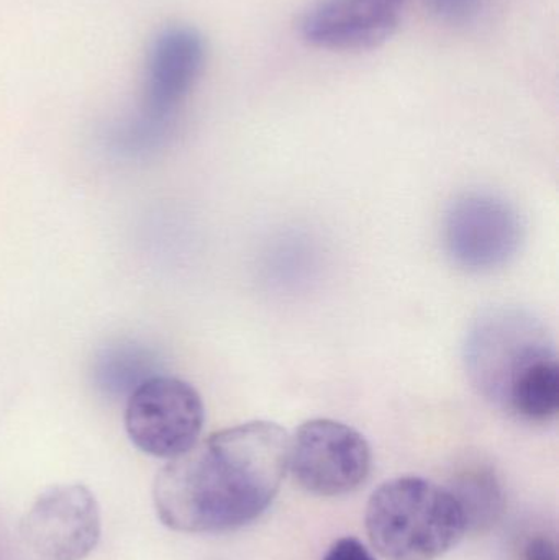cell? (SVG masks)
Wrapping results in <instances>:
<instances>
[{
	"mask_svg": "<svg viewBox=\"0 0 559 560\" xmlns=\"http://www.w3.org/2000/svg\"><path fill=\"white\" fill-rule=\"evenodd\" d=\"M156 374L153 352L135 342H117L102 349L92 372L95 387L112 398L130 397L144 381Z\"/></svg>",
	"mask_w": 559,
	"mask_h": 560,
	"instance_id": "obj_10",
	"label": "cell"
},
{
	"mask_svg": "<svg viewBox=\"0 0 559 560\" xmlns=\"http://www.w3.org/2000/svg\"><path fill=\"white\" fill-rule=\"evenodd\" d=\"M207 55L206 36L187 23H171L151 36L141 65L140 104L128 118L151 144L173 127L180 105L202 78Z\"/></svg>",
	"mask_w": 559,
	"mask_h": 560,
	"instance_id": "obj_4",
	"label": "cell"
},
{
	"mask_svg": "<svg viewBox=\"0 0 559 560\" xmlns=\"http://www.w3.org/2000/svg\"><path fill=\"white\" fill-rule=\"evenodd\" d=\"M203 421L199 392L173 375H153L127 398L125 430L148 456L174 459L186 453L199 443Z\"/></svg>",
	"mask_w": 559,
	"mask_h": 560,
	"instance_id": "obj_6",
	"label": "cell"
},
{
	"mask_svg": "<svg viewBox=\"0 0 559 560\" xmlns=\"http://www.w3.org/2000/svg\"><path fill=\"white\" fill-rule=\"evenodd\" d=\"M288 470L312 495H347L370 476V443L350 424L315 418L289 436Z\"/></svg>",
	"mask_w": 559,
	"mask_h": 560,
	"instance_id": "obj_5",
	"label": "cell"
},
{
	"mask_svg": "<svg viewBox=\"0 0 559 560\" xmlns=\"http://www.w3.org/2000/svg\"><path fill=\"white\" fill-rule=\"evenodd\" d=\"M436 22L452 28L478 25L491 9L492 0H420Z\"/></svg>",
	"mask_w": 559,
	"mask_h": 560,
	"instance_id": "obj_12",
	"label": "cell"
},
{
	"mask_svg": "<svg viewBox=\"0 0 559 560\" xmlns=\"http://www.w3.org/2000/svg\"><path fill=\"white\" fill-rule=\"evenodd\" d=\"M289 434L271 421L219 431L170 459L153 486L158 520L187 535L243 528L258 520L288 472Z\"/></svg>",
	"mask_w": 559,
	"mask_h": 560,
	"instance_id": "obj_1",
	"label": "cell"
},
{
	"mask_svg": "<svg viewBox=\"0 0 559 560\" xmlns=\"http://www.w3.org/2000/svg\"><path fill=\"white\" fill-rule=\"evenodd\" d=\"M324 560H376L357 538H341L328 549Z\"/></svg>",
	"mask_w": 559,
	"mask_h": 560,
	"instance_id": "obj_13",
	"label": "cell"
},
{
	"mask_svg": "<svg viewBox=\"0 0 559 560\" xmlns=\"http://www.w3.org/2000/svg\"><path fill=\"white\" fill-rule=\"evenodd\" d=\"M442 238L453 265L468 272H491L515 258L524 242V225L511 202L475 190L449 207Z\"/></svg>",
	"mask_w": 559,
	"mask_h": 560,
	"instance_id": "obj_7",
	"label": "cell"
},
{
	"mask_svg": "<svg viewBox=\"0 0 559 560\" xmlns=\"http://www.w3.org/2000/svg\"><path fill=\"white\" fill-rule=\"evenodd\" d=\"M449 490L462 506L468 532H481L498 522L502 512V489L489 467H468Z\"/></svg>",
	"mask_w": 559,
	"mask_h": 560,
	"instance_id": "obj_11",
	"label": "cell"
},
{
	"mask_svg": "<svg viewBox=\"0 0 559 560\" xmlns=\"http://www.w3.org/2000/svg\"><path fill=\"white\" fill-rule=\"evenodd\" d=\"M20 532L43 560H84L101 541V506L82 483L53 486L26 510Z\"/></svg>",
	"mask_w": 559,
	"mask_h": 560,
	"instance_id": "obj_8",
	"label": "cell"
},
{
	"mask_svg": "<svg viewBox=\"0 0 559 560\" xmlns=\"http://www.w3.org/2000/svg\"><path fill=\"white\" fill-rule=\"evenodd\" d=\"M524 560H559L557 545L548 536H534L525 545Z\"/></svg>",
	"mask_w": 559,
	"mask_h": 560,
	"instance_id": "obj_14",
	"label": "cell"
},
{
	"mask_svg": "<svg viewBox=\"0 0 559 560\" xmlns=\"http://www.w3.org/2000/svg\"><path fill=\"white\" fill-rule=\"evenodd\" d=\"M364 523L371 546L387 560L442 558L468 532L453 493L420 477H399L374 490Z\"/></svg>",
	"mask_w": 559,
	"mask_h": 560,
	"instance_id": "obj_3",
	"label": "cell"
},
{
	"mask_svg": "<svg viewBox=\"0 0 559 560\" xmlns=\"http://www.w3.org/2000/svg\"><path fill=\"white\" fill-rule=\"evenodd\" d=\"M465 362L475 387L512 417L538 424L557 418V351L534 316L514 308L486 313L466 339Z\"/></svg>",
	"mask_w": 559,
	"mask_h": 560,
	"instance_id": "obj_2",
	"label": "cell"
},
{
	"mask_svg": "<svg viewBox=\"0 0 559 560\" xmlns=\"http://www.w3.org/2000/svg\"><path fill=\"white\" fill-rule=\"evenodd\" d=\"M407 0H318L301 20L308 45L331 51H364L399 28Z\"/></svg>",
	"mask_w": 559,
	"mask_h": 560,
	"instance_id": "obj_9",
	"label": "cell"
}]
</instances>
